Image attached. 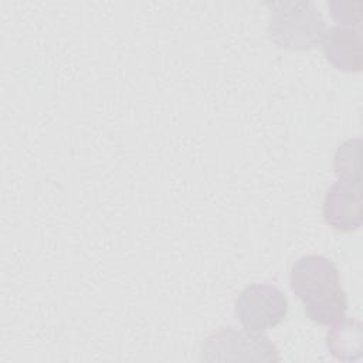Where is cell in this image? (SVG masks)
<instances>
[{
    "label": "cell",
    "instance_id": "cell-6",
    "mask_svg": "<svg viewBox=\"0 0 363 363\" xmlns=\"http://www.w3.org/2000/svg\"><path fill=\"white\" fill-rule=\"evenodd\" d=\"M322 48L326 60L339 71L359 72L363 67L362 27L333 26L325 31Z\"/></svg>",
    "mask_w": 363,
    "mask_h": 363
},
{
    "label": "cell",
    "instance_id": "cell-5",
    "mask_svg": "<svg viewBox=\"0 0 363 363\" xmlns=\"http://www.w3.org/2000/svg\"><path fill=\"white\" fill-rule=\"evenodd\" d=\"M323 218L335 230L352 233L360 228L363 221L362 183L337 180L323 200Z\"/></svg>",
    "mask_w": 363,
    "mask_h": 363
},
{
    "label": "cell",
    "instance_id": "cell-3",
    "mask_svg": "<svg viewBox=\"0 0 363 363\" xmlns=\"http://www.w3.org/2000/svg\"><path fill=\"white\" fill-rule=\"evenodd\" d=\"M206 362H278V350L262 333L237 330L233 326L213 332L203 346Z\"/></svg>",
    "mask_w": 363,
    "mask_h": 363
},
{
    "label": "cell",
    "instance_id": "cell-7",
    "mask_svg": "<svg viewBox=\"0 0 363 363\" xmlns=\"http://www.w3.org/2000/svg\"><path fill=\"white\" fill-rule=\"evenodd\" d=\"M330 326L326 333V347L329 353L340 362L359 360L363 352L362 322L345 316Z\"/></svg>",
    "mask_w": 363,
    "mask_h": 363
},
{
    "label": "cell",
    "instance_id": "cell-9",
    "mask_svg": "<svg viewBox=\"0 0 363 363\" xmlns=\"http://www.w3.org/2000/svg\"><path fill=\"white\" fill-rule=\"evenodd\" d=\"M330 16L343 27H362L363 20V1H349V0H333L328 4Z\"/></svg>",
    "mask_w": 363,
    "mask_h": 363
},
{
    "label": "cell",
    "instance_id": "cell-4",
    "mask_svg": "<svg viewBox=\"0 0 363 363\" xmlns=\"http://www.w3.org/2000/svg\"><path fill=\"white\" fill-rule=\"evenodd\" d=\"M288 312L285 294L271 284L248 285L235 301V316L244 330L262 333L279 325Z\"/></svg>",
    "mask_w": 363,
    "mask_h": 363
},
{
    "label": "cell",
    "instance_id": "cell-8",
    "mask_svg": "<svg viewBox=\"0 0 363 363\" xmlns=\"http://www.w3.org/2000/svg\"><path fill=\"white\" fill-rule=\"evenodd\" d=\"M333 169L339 180L362 183L360 169V139L345 140L335 153Z\"/></svg>",
    "mask_w": 363,
    "mask_h": 363
},
{
    "label": "cell",
    "instance_id": "cell-2",
    "mask_svg": "<svg viewBox=\"0 0 363 363\" xmlns=\"http://www.w3.org/2000/svg\"><path fill=\"white\" fill-rule=\"evenodd\" d=\"M269 9L268 37L279 48L305 51L322 43L326 24L311 0L267 1Z\"/></svg>",
    "mask_w": 363,
    "mask_h": 363
},
{
    "label": "cell",
    "instance_id": "cell-1",
    "mask_svg": "<svg viewBox=\"0 0 363 363\" xmlns=\"http://www.w3.org/2000/svg\"><path fill=\"white\" fill-rule=\"evenodd\" d=\"M289 285L312 322L330 326L345 318L347 298L339 271L329 258L318 254L301 257L291 268Z\"/></svg>",
    "mask_w": 363,
    "mask_h": 363
}]
</instances>
